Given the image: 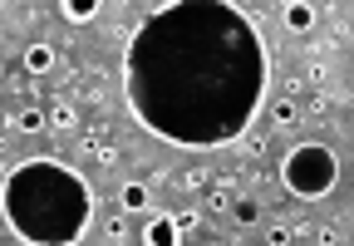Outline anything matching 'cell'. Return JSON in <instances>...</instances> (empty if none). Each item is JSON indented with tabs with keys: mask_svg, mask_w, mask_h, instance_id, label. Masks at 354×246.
I'll return each instance as SVG.
<instances>
[{
	"mask_svg": "<svg viewBox=\"0 0 354 246\" xmlns=\"http://www.w3.org/2000/svg\"><path fill=\"white\" fill-rule=\"evenodd\" d=\"M295 118H300V108H295V99H286V94H281V99L271 104V123H276V129H290V123H295Z\"/></svg>",
	"mask_w": 354,
	"mask_h": 246,
	"instance_id": "7c38bea8",
	"label": "cell"
},
{
	"mask_svg": "<svg viewBox=\"0 0 354 246\" xmlns=\"http://www.w3.org/2000/svg\"><path fill=\"white\" fill-rule=\"evenodd\" d=\"M339 241H344V227H339V222H325V227L315 231V246H339Z\"/></svg>",
	"mask_w": 354,
	"mask_h": 246,
	"instance_id": "9a60e30c",
	"label": "cell"
},
{
	"mask_svg": "<svg viewBox=\"0 0 354 246\" xmlns=\"http://www.w3.org/2000/svg\"><path fill=\"white\" fill-rule=\"evenodd\" d=\"M143 246H183V227H177V217H148Z\"/></svg>",
	"mask_w": 354,
	"mask_h": 246,
	"instance_id": "3957f363",
	"label": "cell"
},
{
	"mask_svg": "<svg viewBox=\"0 0 354 246\" xmlns=\"http://www.w3.org/2000/svg\"><path fill=\"white\" fill-rule=\"evenodd\" d=\"M232 187H236V178H221V182L207 192V212H212V217H227V212H232V202H236Z\"/></svg>",
	"mask_w": 354,
	"mask_h": 246,
	"instance_id": "ba28073f",
	"label": "cell"
},
{
	"mask_svg": "<svg viewBox=\"0 0 354 246\" xmlns=\"http://www.w3.org/2000/svg\"><path fill=\"white\" fill-rule=\"evenodd\" d=\"M44 113H50V133H79V108L69 104V99H50L44 104Z\"/></svg>",
	"mask_w": 354,
	"mask_h": 246,
	"instance_id": "5b68a950",
	"label": "cell"
},
{
	"mask_svg": "<svg viewBox=\"0 0 354 246\" xmlns=\"http://www.w3.org/2000/svg\"><path fill=\"white\" fill-rule=\"evenodd\" d=\"M320 20V6H305V0H295V6H286V30L290 35H305L310 25Z\"/></svg>",
	"mask_w": 354,
	"mask_h": 246,
	"instance_id": "52a82bcc",
	"label": "cell"
},
{
	"mask_svg": "<svg viewBox=\"0 0 354 246\" xmlns=\"http://www.w3.org/2000/svg\"><path fill=\"white\" fill-rule=\"evenodd\" d=\"M20 64H25V74H55V64H59V50L50 45V39H30Z\"/></svg>",
	"mask_w": 354,
	"mask_h": 246,
	"instance_id": "7a4b0ae2",
	"label": "cell"
},
{
	"mask_svg": "<svg viewBox=\"0 0 354 246\" xmlns=\"http://www.w3.org/2000/svg\"><path fill=\"white\" fill-rule=\"evenodd\" d=\"M172 217H177V227H183V231H197V227H202V212H197V207H183V212H172Z\"/></svg>",
	"mask_w": 354,
	"mask_h": 246,
	"instance_id": "ac0fdd59",
	"label": "cell"
},
{
	"mask_svg": "<svg viewBox=\"0 0 354 246\" xmlns=\"http://www.w3.org/2000/svg\"><path fill=\"white\" fill-rule=\"evenodd\" d=\"M281 182H286L290 197L315 202V197L335 192V182H339V158H335L325 143H295V148L281 158Z\"/></svg>",
	"mask_w": 354,
	"mask_h": 246,
	"instance_id": "6da1fadb",
	"label": "cell"
},
{
	"mask_svg": "<svg viewBox=\"0 0 354 246\" xmlns=\"http://www.w3.org/2000/svg\"><path fill=\"white\" fill-rule=\"evenodd\" d=\"M202 246H227V241H221V236H207V241H202Z\"/></svg>",
	"mask_w": 354,
	"mask_h": 246,
	"instance_id": "7402d4cb",
	"label": "cell"
},
{
	"mask_svg": "<svg viewBox=\"0 0 354 246\" xmlns=\"http://www.w3.org/2000/svg\"><path fill=\"white\" fill-rule=\"evenodd\" d=\"M232 222H236V227H256V222H261V197L241 192V197L232 202Z\"/></svg>",
	"mask_w": 354,
	"mask_h": 246,
	"instance_id": "9c48e42d",
	"label": "cell"
},
{
	"mask_svg": "<svg viewBox=\"0 0 354 246\" xmlns=\"http://www.w3.org/2000/svg\"><path fill=\"white\" fill-rule=\"evenodd\" d=\"M6 129H15V133H50V113H44V104H30V108H20V113H10L6 118Z\"/></svg>",
	"mask_w": 354,
	"mask_h": 246,
	"instance_id": "277c9868",
	"label": "cell"
},
{
	"mask_svg": "<svg viewBox=\"0 0 354 246\" xmlns=\"http://www.w3.org/2000/svg\"><path fill=\"white\" fill-rule=\"evenodd\" d=\"M94 158H99V168H113V162H118V148H113V143H109V148H99V153H94Z\"/></svg>",
	"mask_w": 354,
	"mask_h": 246,
	"instance_id": "44dd1931",
	"label": "cell"
},
{
	"mask_svg": "<svg viewBox=\"0 0 354 246\" xmlns=\"http://www.w3.org/2000/svg\"><path fill=\"white\" fill-rule=\"evenodd\" d=\"M177 182H183V192H202V187H212V168H187Z\"/></svg>",
	"mask_w": 354,
	"mask_h": 246,
	"instance_id": "5bb4252c",
	"label": "cell"
},
{
	"mask_svg": "<svg viewBox=\"0 0 354 246\" xmlns=\"http://www.w3.org/2000/svg\"><path fill=\"white\" fill-rule=\"evenodd\" d=\"M241 153H246V158H261V153H266V133H246V138H241Z\"/></svg>",
	"mask_w": 354,
	"mask_h": 246,
	"instance_id": "d6986e66",
	"label": "cell"
},
{
	"mask_svg": "<svg viewBox=\"0 0 354 246\" xmlns=\"http://www.w3.org/2000/svg\"><path fill=\"white\" fill-rule=\"evenodd\" d=\"M305 79H310L315 89H325V84H330V59H325V55H305Z\"/></svg>",
	"mask_w": 354,
	"mask_h": 246,
	"instance_id": "8fae6325",
	"label": "cell"
},
{
	"mask_svg": "<svg viewBox=\"0 0 354 246\" xmlns=\"http://www.w3.org/2000/svg\"><path fill=\"white\" fill-rule=\"evenodd\" d=\"M104 236H109V246H128V212H113L104 222Z\"/></svg>",
	"mask_w": 354,
	"mask_h": 246,
	"instance_id": "4fadbf2b",
	"label": "cell"
},
{
	"mask_svg": "<svg viewBox=\"0 0 354 246\" xmlns=\"http://www.w3.org/2000/svg\"><path fill=\"white\" fill-rule=\"evenodd\" d=\"M104 6H99V0H64V6H59V15L69 20V25H88V20H94Z\"/></svg>",
	"mask_w": 354,
	"mask_h": 246,
	"instance_id": "30bf717a",
	"label": "cell"
},
{
	"mask_svg": "<svg viewBox=\"0 0 354 246\" xmlns=\"http://www.w3.org/2000/svg\"><path fill=\"white\" fill-rule=\"evenodd\" d=\"M305 108H310V113H330V89H310Z\"/></svg>",
	"mask_w": 354,
	"mask_h": 246,
	"instance_id": "e0dca14e",
	"label": "cell"
},
{
	"mask_svg": "<svg viewBox=\"0 0 354 246\" xmlns=\"http://www.w3.org/2000/svg\"><path fill=\"white\" fill-rule=\"evenodd\" d=\"M153 207V187L148 182H123L118 187V212H148Z\"/></svg>",
	"mask_w": 354,
	"mask_h": 246,
	"instance_id": "8992f818",
	"label": "cell"
},
{
	"mask_svg": "<svg viewBox=\"0 0 354 246\" xmlns=\"http://www.w3.org/2000/svg\"><path fill=\"white\" fill-rule=\"evenodd\" d=\"M6 89H10V94H35V89H30V74H25V69H15V74L6 79Z\"/></svg>",
	"mask_w": 354,
	"mask_h": 246,
	"instance_id": "ffe728a7",
	"label": "cell"
},
{
	"mask_svg": "<svg viewBox=\"0 0 354 246\" xmlns=\"http://www.w3.org/2000/svg\"><path fill=\"white\" fill-rule=\"evenodd\" d=\"M295 236H290V227L286 222H271V227H266V246H290Z\"/></svg>",
	"mask_w": 354,
	"mask_h": 246,
	"instance_id": "2e32d148",
	"label": "cell"
}]
</instances>
